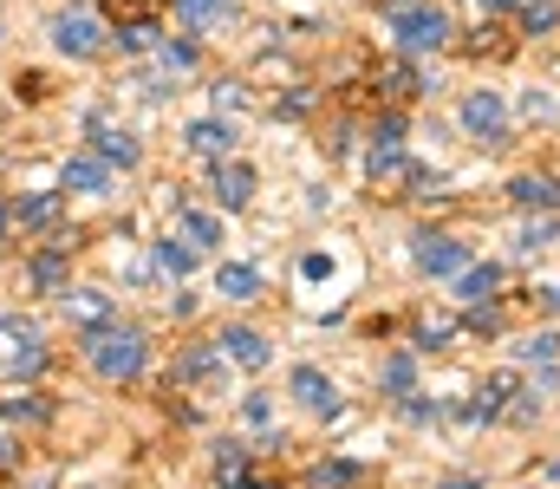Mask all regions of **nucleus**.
Returning <instances> with one entry per match:
<instances>
[{"label":"nucleus","mask_w":560,"mask_h":489,"mask_svg":"<svg viewBox=\"0 0 560 489\" xmlns=\"http://www.w3.org/2000/svg\"><path fill=\"white\" fill-rule=\"evenodd\" d=\"M150 346H143L138 326H85V365L98 379H138Z\"/></svg>","instance_id":"f257e3e1"},{"label":"nucleus","mask_w":560,"mask_h":489,"mask_svg":"<svg viewBox=\"0 0 560 489\" xmlns=\"http://www.w3.org/2000/svg\"><path fill=\"white\" fill-rule=\"evenodd\" d=\"M385 26L398 33V46H405V53H436V46H450V33H456V26H450V13H443L436 0L405 7V13H398V20H385Z\"/></svg>","instance_id":"f03ea898"},{"label":"nucleus","mask_w":560,"mask_h":489,"mask_svg":"<svg viewBox=\"0 0 560 489\" xmlns=\"http://www.w3.org/2000/svg\"><path fill=\"white\" fill-rule=\"evenodd\" d=\"M52 46H59L66 59H98V53L112 46V33L98 26L92 7H66V13H52Z\"/></svg>","instance_id":"7ed1b4c3"},{"label":"nucleus","mask_w":560,"mask_h":489,"mask_svg":"<svg viewBox=\"0 0 560 489\" xmlns=\"http://www.w3.org/2000/svg\"><path fill=\"white\" fill-rule=\"evenodd\" d=\"M0 365H13L20 379L46 372V346H39V333L20 321V314H0Z\"/></svg>","instance_id":"20e7f679"},{"label":"nucleus","mask_w":560,"mask_h":489,"mask_svg":"<svg viewBox=\"0 0 560 489\" xmlns=\"http://www.w3.org/2000/svg\"><path fill=\"white\" fill-rule=\"evenodd\" d=\"M456 118H463V138H476V144H502V138H509V105H502V92H469Z\"/></svg>","instance_id":"39448f33"},{"label":"nucleus","mask_w":560,"mask_h":489,"mask_svg":"<svg viewBox=\"0 0 560 489\" xmlns=\"http://www.w3.org/2000/svg\"><path fill=\"white\" fill-rule=\"evenodd\" d=\"M411 255H418L423 275H436V281H456V275L469 268V248H463L456 235H436V229H423L418 242H411Z\"/></svg>","instance_id":"423d86ee"},{"label":"nucleus","mask_w":560,"mask_h":489,"mask_svg":"<svg viewBox=\"0 0 560 489\" xmlns=\"http://www.w3.org/2000/svg\"><path fill=\"white\" fill-rule=\"evenodd\" d=\"M26 275H33V288L39 294H59L66 301V288H72V242L59 235V242H46L33 261H26Z\"/></svg>","instance_id":"0eeeda50"},{"label":"nucleus","mask_w":560,"mask_h":489,"mask_svg":"<svg viewBox=\"0 0 560 489\" xmlns=\"http://www.w3.org/2000/svg\"><path fill=\"white\" fill-rule=\"evenodd\" d=\"M215 352H222V359H235L242 372H268V359H275V352H268V339H261L255 326H222V333H215Z\"/></svg>","instance_id":"6e6552de"},{"label":"nucleus","mask_w":560,"mask_h":489,"mask_svg":"<svg viewBox=\"0 0 560 489\" xmlns=\"http://www.w3.org/2000/svg\"><path fill=\"white\" fill-rule=\"evenodd\" d=\"M209 189H215V202H222V209H248V202H255V163L222 158V163H215V183H209Z\"/></svg>","instance_id":"1a4fd4ad"},{"label":"nucleus","mask_w":560,"mask_h":489,"mask_svg":"<svg viewBox=\"0 0 560 489\" xmlns=\"http://www.w3.org/2000/svg\"><path fill=\"white\" fill-rule=\"evenodd\" d=\"M293 398L313 411V418H339V392L319 365H293Z\"/></svg>","instance_id":"9d476101"},{"label":"nucleus","mask_w":560,"mask_h":489,"mask_svg":"<svg viewBox=\"0 0 560 489\" xmlns=\"http://www.w3.org/2000/svg\"><path fill=\"white\" fill-rule=\"evenodd\" d=\"M85 125H92V144H98V158H105V163H125V170H131V163L143 158V144L131 138V131H118V125H112L105 112H92Z\"/></svg>","instance_id":"9b49d317"},{"label":"nucleus","mask_w":560,"mask_h":489,"mask_svg":"<svg viewBox=\"0 0 560 489\" xmlns=\"http://www.w3.org/2000/svg\"><path fill=\"white\" fill-rule=\"evenodd\" d=\"M59 216H66V189H33L13 209V229H59Z\"/></svg>","instance_id":"f8f14e48"},{"label":"nucleus","mask_w":560,"mask_h":489,"mask_svg":"<svg viewBox=\"0 0 560 489\" xmlns=\"http://www.w3.org/2000/svg\"><path fill=\"white\" fill-rule=\"evenodd\" d=\"M59 189H79V196H105L112 189V163L98 158H66V170H59Z\"/></svg>","instance_id":"ddd939ff"},{"label":"nucleus","mask_w":560,"mask_h":489,"mask_svg":"<svg viewBox=\"0 0 560 489\" xmlns=\"http://www.w3.org/2000/svg\"><path fill=\"white\" fill-rule=\"evenodd\" d=\"M183 144L196 151V158H235V125H222V118H196L189 131H183Z\"/></svg>","instance_id":"4468645a"},{"label":"nucleus","mask_w":560,"mask_h":489,"mask_svg":"<svg viewBox=\"0 0 560 489\" xmlns=\"http://www.w3.org/2000/svg\"><path fill=\"white\" fill-rule=\"evenodd\" d=\"M176 235H183V242H196L202 255H209V248H222V222H215L209 209H189V202H176Z\"/></svg>","instance_id":"2eb2a0df"},{"label":"nucleus","mask_w":560,"mask_h":489,"mask_svg":"<svg viewBox=\"0 0 560 489\" xmlns=\"http://www.w3.org/2000/svg\"><path fill=\"white\" fill-rule=\"evenodd\" d=\"M66 314L79 326H112V294H98V288H66Z\"/></svg>","instance_id":"dca6fc26"},{"label":"nucleus","mask_w":560,"mask_h":489,"mask_svg":"<svg viewBox=\"0 0 560 489\" xmlns=\"http://www.w3.org/2000/svg\"><path fill=\"white\" fill-rule=\"evenodd\" d=\"M196 261H202V248H196V242H183V235H170V242H156V268H163V275H176V281H189V275H196Z\"/></svg>","instance_id":"f3484780"},{"label":"nucleus","mask_w":560,"mask_h":489,"mask_svg":"<svg viewBox=\"0 0 560 489\" xmlns=\"http://www.w3.org/2000/svg\"><path fill=\"white\" fill-rule=\"evenodd\" d=\"M495 288H502V268H495V261H469V268L456 275V294H463L469 307H476V301H489Z\"/></svg>","instance_id":"a211bd4d"},{"label":"nucleus","mask_w":560,"mask_h":489,"mask_svg":"<svg viewBox=\"0 0 560 489\" xmlns=\"http://www.w3.org/2000/svg\"><path fill=\"white\" fill-rule=\"evenodd\" d=\"M509 196H515L522 209H560V183L555 176H515Z\"/></svg>","instance_id":"6ab92c4d"},{"label":"nucleus","mask_w":560,"mask_h":489,"mask_svg":"<svg viewBox=\"0 0 560 489\" xmlns=\"http://www.w3.org/2000/svg\"><path fill=\"white\" fill-rule=\"evenodd\" d=\"M215 294H229V301H255V294H261V275H255L248 261H222V275H215Z\"/></svg>","instance_id":"aec40b11"},{"label":"nucleus","mask_w":560,"mask_h":489,"mask_svg":"<svg viewBox=\"0 0 560 489\" xmlns=\"http://www.w3.org/2000/svg\"><path fill=\"white\" fill-rule=\"evenodd\" d=\"M215 359H222V352H215V339H209V346H189V352L176 359V372H170V385H202V379L215 372Z\"/></svg>","instance_id":"412c9836"},{"label":"nucleus","mask_w":560,"mask_h":489,"mask_svg":"<svg viewBox=\"0 0 560 489\" xmlns=\"http://www.w3.org/2000/svg\"><path fill=\"white\" fill-rule=\"evenodd\" d=\"M176 20L183 26H229L235 20V0H176Z\"/></svg>","instance_id":"4be33fe9"},{"label":"nucleus","mask_w":560,"mask_h":489,"mask_svg":"<svg viewBox=\"0 0 560 489\" xmlns=\"http://www.w3.org/2000/svg\"><path fill=\"white\" fill-rule=\"evenodd\" d=\"M378 379H385V392H392V398H405V392H418V352H392Z\"/></svg>","instance_id":"5701e85b"},{"label":"nucleus","mask_w":560,"mask_h":489,"mask_svg":"<svg viewBox=\"0 0 560 489\" xmlns=\"http://www.w3.org/2000/svg\"><path fill=\"white\" fill-rule=\"evenodd\" d=\"M156 59H163V72H196L202 66V46L196 39H156Z\"/></svg>","instance_id":"b1692460"},{"label":"nucleus","mask_w":560,"mask_h":489,"mask_svg":"<svg viewBox=\"0 0 560 489\" xmlns=\"http://www.w3.org/2000/svg\"><path fill=\"white\" fill-rule=\"evenodd\" d=\"M112 46H118V53H150V46H156V33H150V20H143V13H131V20H118V26H112Z\"/></svg>","instance_id":"393cba45"},{"label":"nucleus","mask_w":560,"mask_h":489,"mask_svg":"<svg viewBox=\"0 0 560 489\" xmlns=\"http://www.w3.org/2000/svg\"><path fill=\"white\" fill-rule=\"evenodd\" d=\"M352 484H359V464H346V457H326L306 477V489H352Z\"/></svg>","instance_id":"a878e982"},{"label":"nucleus","mask_w":560,"mask_h":489,"mask_svg":"<svg viewBox=\"0 0 560 489\" xmlns=\"http://www.w3.org/2000/svg\"><path fill=\"white\" fill-rule=\"evenodd\" d=\"M515 352H522L528 365H541V372H548V365L560 359V333H528V339H522Z\"/></svg>","instance_id":"bb28decb"},{"label":"nucleus","mask_w":560,"mask_h":489,"mask_svg":"<svg viewBox=\"0 0 560 489\" xmlns=\"http://www.w3.org/2000/svg\"><path fill=\"white\" fill-rule=\"evenodd\" d=\"M0 418L33 424V418H46V405H39V392H0Z\"/></svg>","instance_id":"cd10ccee"},{"label":"nucleus","mask_w":560,"mask_h":489,"mask_svg":"<svg viewBox=\"0 0 560 489\" xmlns=\"http://www.w3.org/2000/svg\"><path fill=\"white\" fill-rule=\"evenodd\" d=\"M235 477H248V444H222L215 451V484H235Z\"/></svg>","instance_id":"c85d7f7f"},{"label":"nucleus","mask_w":560,"mask_h":489,"mask_svg":"<svg viewBox=\"0 0 560 489\" xmlns=\"http://www.w3.org/2000/svg\"><path fill=\"white\" fill-rule=\"evenodd\" d=\"M555 26H560L555 0H528V7H522V33H555Z\"/></svg>","instance_id":"c756f323"},{"label":"nucleus","mask_w":560,"mask_h":489,"mask_svg":"<svg viewBox=\"0 0 560 489\" xmlns=\"http://www.w3.org/2000/svg\"><path fill=\"white\" fill-rule=\"evenodd\" d=\"M372 144H405V112L392 105V112H378V125H372Z\"/></svg>","instance_id":"7c9ffc66"},{"label":"nucleus","mask_w":560,"mask_h":489,"mask_svg":"<svg viewBox=\"0 0 560 489\" xmlns=\"http://www.w3.org/2000/svg\"><path fill=\"white\" fill-rule=\"evenodd\" d=\"M548 242H560V222H528L515 248H522V255H535V248H548Z\"/></svg>","instance_id":"2f4dec72"},{"label":"nucleus","mask_w":560,"mask_h":489,"mask_svg":"<svg viewBox=\"0 0 560 489\" xmlns=\"http://www.w3.org/2000/svg\"><path fill=\"white\" fill-rule=\"evenodd\" d=\"M398 405H405V418H411V424H430V418H443V405H436V398H423V392H405Z\"/></svg>","instance_id":"473e14b6"},{"label":"nucleus","mask_w":560,"mask_h":489,"mask_svg":"<svg viewBox=\"0 0 560 489\" xmlns=\"http://www.w3.org/2000/svg\"><path fill=\"white\" fill-rule=\"evenodd\" d=\"M242 418H248V424H275V398H268V392H248V398H242Z\"/></svg>","instance_id":"72a5a7b5"},{"label":"nucleus","mask_w":560,"mask_h":489,"mask_svg":"<svg viewBox=\"0 0 560 489\" xmlns=\"http://www.w3.org/2000/svg\"><path fill=\"white\" fill-rule=\"evenodd\" d=\"M522 112H528L535 125H548V118H560V105L548 98V92H528V98H522Z\"/></svg>","instance_id":"f704fd0d"},{"label":"nucleus","mask_w":560,"mask_h":489,"mask_svg":"<svg viewBox=\"0 0 560 489\" xmlns=\"http://www.w3.org/2000/svg\"><path fill=\"white\" fill-rule=\"evenodd\" d=\"M242 105H248V92H242V85H229V79H222V85H215V112H242Z\"/></svg>","instance_id":"c9c22d12"},{"label":"nucleus","mask_w":560,"mask_h":489,"mask_svg":"<svg viewBox=\"0 0 560 489\" xmlns=\"http://www.w3.org/2000/svg\"><path fill=\"white\" fill-rule=\"evenodd\" d=\"M450 333H456V326H450V321H423V326H418V346H443Z\"/></svg>","instance_id":"e433bc0d"},{"label":"nucleus","mask_w":560,"mask_h":489,"mask_svg":"<svg viewBox=\"0 0 560 489\" xmlns=\"http://www.w3.org/2000/svg\"><path fill=\"white\" fill-rule=\"evenodd\" d=\"M300 275H306V281H326V275H332V255H306Z\"/></svg>","instance_id":"4c0bfd02"},{"label":"nucleus","mask_w":560,"mask_h":489,"mask_svg":"<svg viewBox=\"0 0 560 489\" xmlns=\"http://www.w3.org/2000/svg\"><path fill=\"white\" fill-rule=\"evenodd\" d=\"M306 105H313V92H287V98H280L275 112H280V118H300V112H306Z\"/></svg>","instance_id":"58836bf2"},{"label":"nucleus","mask_w":560,"mask_h":489,"mask_svg":"<svg viewBox=\"0 0 560 489\" xmlns=\"http://www.w3.org/2000/svg\"><path fill=\"white\" fill-rule=\"evenodd\" d=\"M229 489H275V484H268V477H235Z\"/></svg>","instance_id":"ea45409f"},{"label":"nucleus","mask_w":560,"mask_h":489,"mask_svg":"<svg viewBox=\"0 0 560 489\" xmlns=\"http://www.w3.org/2000/svg\"><path fill=\"white\" fill-rule=\"evenodd\" d=\"M7 229H13V202L0 196V235H7Z\"/></svg>","instance_id":"a19ab883"},{"label":"nucleus","mask_w":560,"mask_h":489,"mask_svg":"<svg viewBox=\"0 0 560 489\" xmlns=\"http://www.w3.org/2000/svg\"><path fill=\"white\" fill-rule=\"evenodd\" d=\"M436 489H476V477H450V484H436Z\"/></svg>","instance_id":"79ce46f5"},{"label":"nucleus","mask_w":560,"mask_h":489,"mask_svg":"<svg viewBox=\"0 0 560 489\" xmlns=\"http://www.w3.org/2000/svg\"><path fill=\"white\" fill-rule=\"evenodd\" d=\"M482 7H489V13H509V7H522V0H482Z\"/></svg>","instance_id":"37998d69"},{"label":"nucleus","mask_w":560,"mask_h":489,"mask_svg":"<svg viewBox=\"0 0 560 489\" xmlns=\"http://www.w3.org/2000/svg\"><path fill=\"white\" fill-rule=\"evenodd\" d=\"M7 464H13V444H7V438H0V470H7Z\"/></svg>","instance_id":"c03bdc74"},{"label":"nucleus","mask_w":560,"mask_h":489,"mask_svg":"<svg viewBox=\"0 0 560 489\" xmlns=\"http://www.w3.org/2000/svg\"><path fill=\"white\" fill-rule=\"evenodd\" d=\"M131 7H138V13H156V7H163V0H131Z\"/></svg>","instance_id":"a18cd8bd"},{"label":"nucleus","mask_w":560,"mask_h":489,"mask_svg":"<svg viewBox=\"0 0 560 489\" xmlns=\"http://www.w3.org/2000/svg\"><path fill=\"white\" fill-rule=\"evenodd\" d=\"M541 301H548V307H560V288H548V294H541Z\"/></svg>","instance_id":"49530a36"},{"label":"nucleus","mask_w":560,"mask_h":489,"mask_svg":"<svg viewBox=\"0 0 560 489\" xmlns=\"http://www.w3.org/2000/svg\"><path fill=\"white\" fill-rule=\"evenodd\" d=\"M548 477H555V484H560V457H555V464H548Z\"/></svg>","instance_id":"de8ad7c7"}]
</instances>
